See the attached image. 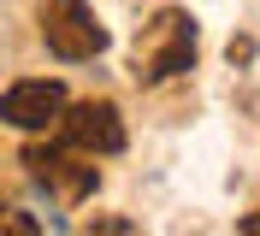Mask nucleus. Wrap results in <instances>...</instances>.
<instances>
[{"label":"nucleus","mask_w":260,"mask_h":236,"mask_svg":"<svg viewBox=\"0 0 260 236\" xmlns=\"http://www.w3.org/2000/svg\"><path fill=\"white\" fill-rule=\"evenodd\" d=\"M189 65H195V18L166 6L148 24V36L136 42V83H166L178 71H189Z\"/></svg>","instance_id":"nucleus-1"},{"label":"nucleus","mask_w":260,"mask_h":236,"mask_svg":"<svg viewBox=\"0 0 260 236\" xmlns=\"http://www.w3.org/2000/svg\"><path fill=\"white\" fill-rule=\"evenodd\" d=\"M36 18H42V42H48L53 59L77 65V59L107 53V30L89 12V0H36Z\"/></svg>","instance_id":"nucleus-2"},{"label":"nucleus","mask_w":260,"mask_h":236,"mask_svg":"<svg viewBox=\"0 0 260 236\" xmlns=\"http://www.w3.org/2000/svg\"><path fill=\"white\" fill-rule=\"evenodd\" d=\"M24 172L36 177L42 189H53L59 201H89L95 195V183H101V172H95V154H83V148H71V142H30L24 148Z\"/></svg>","instance_id":"nucleus-3"},{"label":"nucleus","mask_w":260,"mask_h":236,"mask_svg":"<svg viewBox=\"0 0 260 236\" xmlns=\"http://www.w3.org/2000/svg\"><path fill=\"white\" fill-rule=\"evenodd\" d=\"M59 142L83 148V154H118L124 148V118L113 100H77L59 118Z\"/></svg>","instance_id":"nucleus-4"},{"label":"nucleus","mask_w":260,"mask_h":236,"mask_svg":"<svg viewBox=\"0 0 260 236\" xmlns=\"http://www.w3.org/2000/svg\"><path fill=\"white\" fill-rule=\"evenodd\" d=\"M0 118L12 130H48L65 118V89L53 77H24L0 94Z\"/></svg>","instance_id":"nucleus-5"},{"label":"nucleus","mask_w":260,"mask_h":236,"mask_svg":"<svg viewBox=\"0 0 260 236\" xmlns=\"http://www.w3.org/2000/svg\"><path fill=\"white\" fill-rule=\"evenodd\" d=\"M89 230H101V236H124V230H130V219H95Z\"/></svg>","instance_id":"nucleus-6"},{"label":"nucleus","mask_w":260,"mask_h":236,"mask_svg":"<svg viewBox=\"0 0 260 236\" xmlns=\"http://www.w3.org/2000/svg\"><path fill=\"white\" fill-rule=\"evenodd\" d=\"M243 59H254V42H243V36H237V42H231V65H243Z\"/></svg>","instance_id":"nucleus-7"},{"label":"nucleus","mask_w":260,"mask_h":236,"mask_svg":"<svg viewBox=\"0 0 260 236\" xmlns=\"http://www.w3.org/2000/svg\"><path fill=\"white\" fill-rule=\"evenodd\" d=\"M243 230H248V236H260V213H248V219H243Z\"/></svg>","instance_id":"nucleus-8"}]
</instances>
